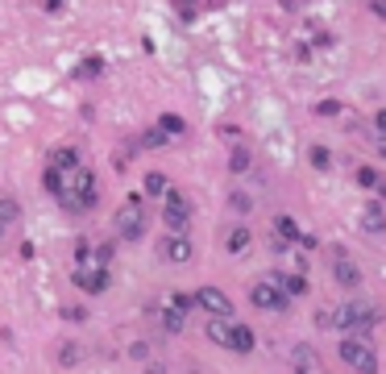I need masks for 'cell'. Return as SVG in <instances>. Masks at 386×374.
Wrapping results in <instances>:
<instances>
[{"label": "cell", "instance_id": "cell-1", "mask_svg": "<svg viewBox=\"0 0 386 374\" xmlns=\"http://www.w3.org/2000/svg\"><path fill=\"white\" fill-rule=\"evenodd\" d=\"M42 187H46L67 212H91L96 200H100L96 171H87L83 158L71 162V167H46V171H42Z\"/></svg>", "mask_w": 386, "mask_h": 374}, {"label": "cell", "instance_id": "cell-2", "mask_svg": "<svg viewBox=\"0 0 386 374\" xmlns=\"http://www.w3.org/2000/svg\"><path fill=\"white\" fill-rule=\"evenodd\" d=\"M108 279H112V241H100V237H79L75 241V271H71V283L87 296H100L108 291Z\"/></svg>", "mask_w": 386, "mask_h": 374}, {"label": "cell", "instance_id": "cell-3", "mask_svg": "<svg viewBox=\"0 0 386 374\" xmlns=\"http://www.w3.org/2000/svg\"><path fill=\"white\" fill-rule=\"evenodd\" d=\"M208 341L220 346V350H233V354H254V329L249 325H233V316H208Z\"/></svg>", "mask_w": 386, "mask_h": 374}, {"label": "cell", "instance_id": "cell-4", "mask_svg": "<svg viewBox=\"0 0 386 374\" xmlns=\"http://www.w3.org/2000/svg\"><path fill=\"white\" fill-rule=\"evenodd\" d=\"M316 321L328 325V329H341V333H370V329L378 325V312H374L370 304L353 300V304H341L337 312H320Z\"/></svg>", "mask_w": 386, "mask_h": 374}, {"label": "cell", "instance_id": "cell-5", "mask_svg": "<svg viewBox=\"0 0 386 374\" xmlns=\"http://www.w3.org/2000/svg\"><path fill=\"white\" fill-rule=\"evenodd\" d=\"M112 229L121 241H141L146 229H150V212H146V200L141 196H129L116 212H112Z\"/></svg>", "mask_w": 386, "mask_h": 374}, {"label": "cell", "instance_id": "cell-6", "mask_svg": "<svg viewBox=\"0 0 386 374\" xmlns=\"http://www.w3.org/2000/svg\"><path fill=\"white\" fill-rule=\"evenodd\" d=\"M195 308V300L191 296H183V291H175V296H166L162 304H154V316L162 321V329L166 333H183V325H187V312Z\"/></svg>", "mask_w": 386, "mask_h": 374}, {"label": "cell", "instance_id": "cell-7", "mask_svg": "<svg viewBox=\"0 0 386 374\" xmlns=\"http://www.w3.org/2000/svg\"><path fill=\"white\" fill-rule=\"evenodd\" d=\"M341 362L353 366V371H378V354H374V346L366 341V333H349V337L341 341Z\"/></svg>", "mask_w": 386, "mask_h": 374}, {"label": "cell", "instance_id": "cell-8", "mask_svg": "<svg viewBox=\"0 0 386 374\" xmlns=\"http://www.w3.org/2000/svg\"><path fill=\"white\" fill-rule=\"evenodd\" d=\"M249 304H254V308H262V312H287L291 296H287L274 279H262V283H254V287H249Z\"/></svg>", "mask_w": 386, "mask_h": 374}, {"label": "cell", "instance_id": "cell-9", "mask_svg": "<svg viewBox=\"0 0 386 374\" xmlns=\"http://www.w3.org/2000/svg\"><path fill=\"white\" fill-rule=\"evenodd\" d=\"M158 254H162L166 262H175V266H187V262L195 258V246H191V237H187V233L170 229V233L158 241Z\"/></svg>", "mask_w": 386, "mask_h": 374}, {"label": "cell", "instance_id": "cell-10", "mask_svg": "<svg viewBox=\"0 0 386 374\" xmlns=\"http://www.w3.org/2000/svg\"><path fill=\"white\" fill-rule=\"evenodd\" d=\"M162 221H166V229H179V233H187V225H191V204H187V196H183V192H170V187H166Z\"/></svg>", "mask_w": 386, "mask_h": 374}, {"label": "cell", "instance_id": "cell-11", "mask_svg": "<svg viewBox=\"0 0 386 374\" xmlns=\"http://www.w3.org/2000/svg\"><path fill=\"white\" fill-rule=\"evenodd\" d=\"M191 300H195V308H204L208 316H233V300H229L220 287H200Z\"/></svg>", "mask_w": 386, "mask_h": 374}, {"label": "cell", "instance_id": "cell-12", "mask_svg": "<svg viewBox=\"0 0 386 374\" xmlns=\"http://www.w3.org/2000/svg\"><path fill=\"white\" fill-rule=\"evenodd\" d=\"M333 279H337L341 287H358V283H362V271H358L353 258H345L341 250H333Z\"/></svg>", "mask_w": 386, "mask_h": 374}, {"label": "cell", "instance_id": "cell-13", "mask_svg": "<svg viewBox=\"0 0 386 374\" xmlns=\"http://www.w3.org/2000/svg\"><path fill=\"white\" fill-rule=\"evenodd\" d=\"M362 233H370V237L386 233V208L383 204H366V208H362Z\"/></svg>", "mask_w": 386, "mask_h": 374}, {"label": "cell", "instance_id": "cell-14", "mask_svg": "<svg viewBox=\"0 0 386 374\" xmlns=\"http://www.w3.org/2000/svg\"><path fill=\"white\" fill-rule=\"evenodd\" d=\"M270 279H274V283H279V287H283V291H287V296H291V300H295V296H304V291H308V279H304V275H299V271H274V275H270Z\"/></svg>", "mask_w": 386, "mask_h": 374}, {"label": "cell", "instance_id": "cell-15", "mask_svg": "<svg viewBox=\"0 0 386 374\" xmlns=\"http://www.w3.org/2000/svg\"><path fill=\"white\" fill-rule=\"evenodd\" d=\"M17 221H21L17 200H12V196H0V237H8V233L17 229Z\"/></svg>", "mask_w": 386, "mask_h": 374}, {"label": "cell", "instance_id": "cell-16", "mask_svg": "<svg viewBox=\"0 0 386 374\" xmlns=\"http://www.w3.org/2000/svg\"><path fill=\"white\" fill-rule=\"evenodd\" d=\"M299 237V225L291 221V216H274V246L283 250V246H291Z\"/></svg>", "mask_w": 386, "mask_h": 374}, {"label": "cell", "instance_id": "cell-17", "mask_svg": "<svg viewBox=\"0 0 386 374\" xmlns=\"http://www.w3.org/2000/svg\"><path fill=\"white\" fill-rule=\"evenodd\" d=\"M249 241H254V233H249L245 225H237V229H229V233H225V250H229V254L249 250Z\"/></svg>", "mask_w": 386, "mask_h": 374}, {"label": "cell", "instance_id": "cell-18", "mask_svg": "<svg viewBox=\"0 0 386 374\" xmlns=\"http://www.w3.org/2000/svg\"><path fill=\"white\" fill-rule=\"evenodd\" d=\"M291 362H295L299 371H320V354H316L312 346H295V354H291Z\"/></svg>", "mask_w": 386, "mask_h": 374}, {"label": "cell", "instance_id": "cell-19", "mask_svg": "<svg viewBox=\"0 0 386 374\" xmlns=\"http://www.w3.org/2000/svg\"><path fill=\"white\" fill-rule=\"evenodd\" d=\"M158 129H162L166 137H183V133H187V121L175 117V112H162V117H158Z\"/></svg>", "mask_w": 386, "mask_h": 374}, {"label": "cell", "instance_id": "cell-20", "mask_svg": "<svg viewBox=\"0 0 386 374\" xmlns=\"http://www.w3.org/2000/svg\"><path fill=\"white\" fill-rule=\"evenodd\" d=\"M249 167H254V154H249L245 146H233V154H229V171H233V175H245Z\"/></svg>", "mask_w": 386, "mask_h": 374}, {"label": "cell", "instance_id": "cell-21", "mask_svg": "<svg viewBox=\"0 0 386 374\" xmlns=\"http://www.w3.org/2000/svg\"><path fill=\"white\" fill-rule=\"evenodd\" d=\"M71 162H79V150H71V146H58L46 154V167H71Z\"/></svg>", "mask_w": 386, "mask_h": 374}, {"label": "cell", "instance_id": "cell-22", "mask_svg": "<svg viewBox=\"0 0 386 374\" xmlns=\"http://www.w3.org/2000/svg\"><path fill=\"white\" fill-rule=\"evenodd\" d=\"M100 71H104V58H100V54H91V58H83V62L75 67V75H79V79H96Z\"/></svg>", "mask_w": 386, "mask_h": 374}, {"label": "cell", "instance_id": "cell-23", "mask_svg": "<svg viewBox=\"0 0 386 374\" xmlns=\"http://www.w3.org/2000/svg\"><path fill=\"white\" fill-rule=\"evenodd\" d=\"M166 142H170V137H166V133H162V129H158V125H154V129H146V133H141V146H146V150H158V146H166Z\"/></svg>", "mask_w": 386, "mask_h": 374}, {"label": "cell", "instance_id": "cell-24", "mask_svg": "<svg viewBox=\"0 0 386 374\" xmlns=\"http://www.w3.org/2000/svg\"><path fill=\"white\" fill-rule=\"evenodd\" d=\"M146 196H166V175L150 171V175H146Z\"/></svg>", "mask_w": 386, "mask_h": 374}, {"label": "cell", "instance_id": "cell-25", "mask_svg": "<svg viewBox=\"0 0 386 374\" xmlns=\"http://www.w3.org/2000/svg\"><path fill=\"white\" fill-rule=\"evenodd\" d=\"M312 167H316V171H328V167H333V154H328L324 146H312Z\"/></svg>", "mask_w": 386, "mask_h": 374}, {"label": "cell", "instance_id": "cell-26", "mask_svg": "<svg viewBox=\"0 0 386 374\" xmlns=\"http://www.w3.org/2000/svg\"><path fill=\"white\" fill-rule=\"evenodd\" d=\"M358 183H362V187H374V183H378V171H374V167H362V171H358Z\"/></svg>", "mask_w": 386, "mask_h": 374}, {"label": "cell", "instance_id": "cell-27", "mask_svg": "<svg viewBox=\"0 0 386 374\" xmlns=\"http://www.w3.org/2000/svg\"><path fill=\"white\" fill-rule=\"evenodd\" d=\"M229 208H233V212H249L254 204H249V196H241V192H237V196H229Z\"/></svg>", "mask_w": 386, "mask_h": 374}, {"label": "cell", "instance_id": "cell-28", "mask_svg": "<svg viewBox=\"0 0 386 374\" xmlns=\"http://www.w3.org/2000/svg\"><path fill=\"white\" fill-rule=\"evenodd\" d=\"M316 112H320V117H337V112H341V104H337V100H320V104H316Z\"/></svg>", "mask_w": 386, "mask_h": 374}, {"label": "cell", "instance_id": "cell-29", "mask_svg": "<svg viewBox=\"0 0 386 374\" xmlns=\"http://www.w3.org/2000/svg\"><path fill=\"white\" fill-rule=\"evenodd\" d=\"M58 362H62V366H71V362H79V350H75V346H67V350L58 354Z\"/></svg>", "mask_w": 386, "mask_h": 374}, {"label": "cell", "instance_id": "cell-30", "mask_svg": "<svg viewBox=\"0 0 386 374\" xmlns=\"http://www.w3.org/2000/svg\"><path fill=\"white\" fill-rule=\"evenodd\" d=\"M374 125H378V137H383V142H386V108H383V112H378V117H374Z\"/></svg>", "mask_w": 386, "mask_h": 374}, {"label": "cell", "instance_id": "cell-31", "mask_svg": "<svg viewBox=\"0 0 386 374\" xmlns=\"http://www.w3.org/2000/svg\"><path fill=\"white\" fill-rule=\"evenodd\" d=\"M175 4H179L183 12H191V4H200V0H175Z\"/></svg>", "mask_w": 386, "mask_h": 374}, {"label": "cell", "instance_id": "cell-32", "mask_svg": "<svg viewBox=\"0 0 386 374\" xmlns=\"http://www.w3.org/2000/svg\"><path fill=\"white\" fill-rule=\"evenodd\" d=\"M46 8H50V12H58V8H62V0H46Z\"/></svg>", "mask_w": 386, "mask_h": 374}, {"label": "cell", "instance_id": "cell-33", "mask_svg": "<svg viewBox=\"0 0 386 374\" xmlns=\"http://www.w3.org/2000/svg\"><path fill=\"white\" fill-rule=\"evenodd\" d=\"M208 4H212V8H220V4H225V0H208Z\"/></svg>", "mask_w": 386, "mask_h": 374}, {"label": "cell", "instance_id": "cell-34", "mask_svg": "<svg viewBox=\"0 0 386 374\" xmlns=\"http://www.w3.org/2000/svg\"><path fill=\"white\" fill-rule=\"evenodd\" d=\"M383 154H386V142H383Z\"/></svg>", "mask_w": 386, "mask_h": 374}]
</instances>
